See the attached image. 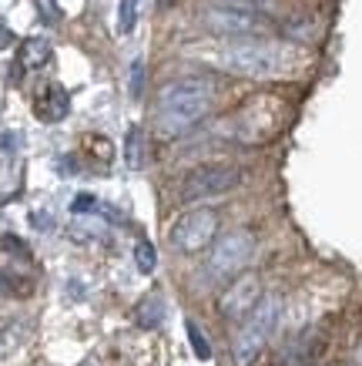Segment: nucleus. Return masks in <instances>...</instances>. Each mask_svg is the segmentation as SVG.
Here are the masks:
<instances>
[{
    "label": "nucleus",
    "instance_id": "obj_1",
    "mask_svg": "<svg viewBox=\"0 0 362 366\" xmlns=\"http://www.w3.org/2000/svg\"><path fill=\"white\" fill-rule=\"evenodd\" d=\"M211 101H215L211 81H205V78L171 81L158 94V132L168 134V138L191 132L211 112Z\"/></svg>",
    "mask_w": 362,
    "mask_h": 366
},
{
    "label": "nucleus",
    "instance_id": "obj_2",
    "mask_svg": "<svg viewBox=\"0 0 362 366\" xmlns=\"http://www.w3.org/2000/svg\"><path fill=\"white\" fill-rule=\"evenodd\" d=\"M296 61V51L286 44H275V41H258V37H238L218 51L215 64L241 74V78H275V74H286Z\"/></svg>",
    "mask_w": 362,
    "mask_h": 366
},
{
    "label": "nucleus",
    "instance_id": "obj_3",
    "mask_svg": "<svg viewBox=\"0 0 362 366\" xmlns=\"http://www.w3.org/2000/svg\"><path fill=\"white\" fill-rule=\"evenodd\" d=\"M278 316H282V300L278 296H262L258 306L245 316V326L231 340V360H235V366H252L258 360V353L268 343V336L278 326Z\"/></svg>",
    "mask_w": 362,
    "mask_h": 366
},
{
    "label": "nucleus",
    "instance_id": "obj_4",
    "mask_svg": "<svg viewBox=\"0 0 362 366\" xmlns=\"http://www.w3.org/2000/svg\"><path fill=\"white\" fill-rule=\"evenodd\" d=\"M252 255H255V235L252 232L235 229V232L221 235L208 252L205 279H211V282H228V279H235L241 269L252 262Z\"/></svg>",
    "mask_w": 362,
    "mask_h": 366
},
{
    "label": "nucleus",
    "instance_id": "obj_5",
    "mask_svg": "<svg viewBox=\"0 0 362 366\" xmlns=\"http://www.w3.org/2000/svg\"><path fill=\"white\" fill-rule=\"evenodd\" d=\"M241 185V168L235 165H201L181 182V202H205L228 195L231 189Z\"/></svg>",
    "mask_w": 362,
    "mask_h": 366
},
{
    "label": "nucleus",
    "instance_id": "obj_6",
    "mask_svg": "<svg viewBox=\"0 0 362 366\" xmlns=\"http://www.w3.org/2000/svg\"><path fill=\"white\" fill-rule=\"evenodd\" d=\"M218 232V212L215 209H195L181 215L175 225H171V245L178 252L195 255L201 249H208V242Z\"/></svg>",
    "mask_w": 362,
    "mask_h": 366
},
{
    "label": "nucleus",
    "instance_id": "obj_7",
    "mask_svg": "<svg viewBox=\"0 0 362 366\" xmlns=\"http://www.w3.org/2000/svg\"><path fill=\"white\" fill-rule=\"evenodd\" d=\"M201 24L208 27L211 34H218V37H231V41H238V37H258L265 31V21L252 7H235V4H225V7H211L205 11Z\"/></svg>",
    "mask_w": 362,
    "mask_h": 366
},
{
    "label": "nucleus",
    "instance_id": "obj_8",
    "mask_svg": "<svg viewBox=\"0 0 362 366\" xmlns=\"http://www.w3.org/2000/svg\"><path fill=\"white\" fill-rule=\"evenodd\" d=\"M258 300H262V279L245 272V276H238L235 282L225 286V292H221V300H218V310L225 320H245L258 306Z\"/></svg>",
    "mask_w": 362,
    "mask_h": 366
},
{
    "label": "nucleus",
    "instance_id": "obj_9",
    "mask_svg": "<svg viewBox=\"0 0 362 366\" xmlns=\"http://www.w3.org/2000/svg\"><path fill=\"white\" fill-rule=\"evenodd\" d=\"M37 118L47 124L54 122H64L67 118V108H71V98H67V91L61 88V84H47L44 91H41V98H37Z\"/></svg>",
    "mask_w": 362,
    "mask_h": 366
},
{
    "label": "nucleus",
    "instance_id": "obj_10",
    "mask_svg": "<svg viewBox=\"0 0 362 366\" xmlns=\"http://www.w3.org/2000/svg\"><path fill=\"white\" fill-rule=\"evenodd\" d=\"M134 326H141V330H158L161 322H165L168 316V306L161 296H144V300H138V306H134Z\"/></svg>",
    "mask_w": 362,
    "mask_h": 366
},
{
    "label": "nucleus",
    "instance_id": "obj_11",
    "mask_svg": "<svg viewBox=\"0 0 362 366\" xmlns=\"http://www.w3.org/2000/svg\"><path fill=\"white\" fill-rule=\"evenodd\" d=\"M24 189V165L17 158H7V162H0V205H7L21 195Z\"/></svg>",
    "mask_w": 362,
    "mask_h": 366
},
{
    "label": "nucleus",
    "instance_id": "obj_12",
    "mask_svg": "<svg viewBox=\"0 0 362 366\" xmlns=\"http://www.w3.org/2000/svg\"><path fill=\"white\" fill-rule=\"evenodd\" d=\"M51 61V41L44 37H27L21 44V54H17V67L24 71H37V67H44Z\"/></svg>",
    "mask_w": 362,
    "mask_h": 366
},
{
    "label": "nucleus",
    "instance_id": "obj_13",
    "mask_svg": "<svg viewBox=\"0 0 362 366\" xmlns=\"http://www.w3.org/2000/svg\"><path fill=\"white\" fill-rule=\"evenodd\" d=\"M124 165L138 172L144 168V128L141 124H131L128 134H124Z\"/></svg>",
    "mask_w": 362,
    "mask_h": 366
},
{
    "label": "nucleus",
    "instance_id": "obj_14",
    "mask_svg": "<svg viewBox=\"0 0 362 366\" xmlns=\"http://www.w3.org/2000/svg\"><path fill=\"white\" fill-rule=\"evenodd\" d=\"M134 266H138L141 276H151L154 266H158V252H154V245L148 239H141V242L134 245Z\"/></svg>",
    "mask_w": 362,
    "mask_h": 366
},
{
    "label": "nucleus",
    "instance_id": "obj_15",
    "mask_svg": "<svg viewBox=\"0 0 362 366\" xmlns=\"http://www.w3.org/2000/svg\"><path fill=\"white\" fill-rule=\"evenodd\" d=\"M185 330H188V343H191L198 360H211V346H208V340H205V333H201V326H198L195 320H188Z\"/></svg>",
    "mask_w": 362,
    "mask_h": 366
},
{
    "label": "nucleus",
    "instance_id": "obj_16",
    "mask_svg": "<svg viewBox=\"0 0 362 366\" xmlns=\"http://www.w3.org/2000/svg\"><path fill=\"white\" fill-rule=\"evenodd\" d=\"M134 24H138V0H121V7H118V31L121 34H131Z\"/></svg>",
    "mask_w": 362,
    "mask_h": 366
},
{
    "label": "nucleus",
    "instance_id": "obj_17",
    "mask_svg": "<svg viewBox=\"0 0 362 366\" xmlns=\"http://www.w3.org/2000/svg\"><path fill=\"white\" fill-rule=\"evenodd\" d=\"M128 94H131L134 101H141V94H144V61H141V57H134V61H131V78H128Z\"/></svg>",
    "mask_w": 362,
    "mask_h": 366
},
{
    "label": "nucleus",
    "instance_id": "obj_18",
    "mask_svg": "<svg viewBox=\"0 0 362 366\" xmlns=\"http://www.w3.org/2000/svg\"><path fill=\"white\" fill-rule=\"evenodd\" d=\"M71 209H74V215H88V212H101V205H98V199L94 195H77L74 202H71Z\"/></svg>",
    "mask_w": 362,
    "mask_h": 366
},
{
    "label": "nucleus",
    "instance_id": "obj_19",
    "mask_svg": "<svg viewBox=\"0 0 362 366\" xmlns=\"http://www.w3.org/2000/svg\"><path fill=\"white\" fill-rule=\"evenodd\" d=\"M21 144H24V138L17 132H4L0 134V155H14Z\"/></svg>",
    "mask_w": 362,
    "mask_h": 366
},
{
    "label": "nucleus",
    "instance_id": "obj_20",
    "mask_svg": "<svg viewBox=\"0 0 362 366\" xmlns=\"http://www.w3.org/2000/svg\"><path fill=\"white\" fill-rule=\"evenodd\" d=\"M41 4V17H44L47 24H57L61 21V14H57V7H54V0H37Z\"/></svg>",
    "mask_w": 362,
    "mask_h": 366
},
{
    "label": "nucleus",
    "instance_id": "obj_21",
    "mask_svg": "<svg viewBox=\"0 0 362 366\" xmlns=\"http://www.w3.org/2000/svg\"><path fill=\"white\" fill-rule=\"evenodd\" d=\"M11 44H14V31L4 21H0V51H7Z\"/></svg>",
    "mask_w": 362,
    "mask_h": 366
},
{
    "label": "nucleus",
    "instance_id": "obj_22",
    "mask_svg": "<svg viewBox=\"0 0 362 366\" xmlns=\"http://www.w3.org/2000/svg\"><path fill=\"white\" fill-rule=\"evenodd\" d=\"M31 222L37 225V229H41V232H47V229H51V225H54V219H51V215H41V212H34V215H31Z\"/></svg>",
    "mask_w": 362,
    "mask_h": 366
},
{
    "label": "nucleus",
    "instance_id": "obj_23",
    "mask_svg": "<svg viewBox=\"0 0 362 366\" xmlns=\"http://www.w3.org/2000/svg\"><path fill=\"white\" fill-rule=\"evenodd\" d=\"M221 4H235V7H255L258 0H221Z\"/></svg>",
    "mask_w": 362,
    "mask_h": 366
},
{
    "label": "nucleus",
    "instance_id": "obj_24",
    "mask_svg": "<svg viewBox=\"0 0 362 366\" xmlns=\"http://www.w3.org/2000/svg\"><path fill=\"white\" fill-rule=\"evenodd\" d=\"M178 0H158V7H161V11H168V7H175Z\"/></svg>",
    "mask_w": 362,
    "mask_h": 366
},
{
    "label": "nucleus",
    "instance_id": "obj_25",
    "mask_svg": "<svg viewBox=\"0 0 362 366\" xmlns=\"http://www.w3.org/2000/svg\"><path fill=\"white\" fill-rule=\"evenodd\" d=\"M356 363H359V366H362V350H359V353H356Z\"/></svg>",
    "mask_w": 362,
    "mask_h": 366
},
{
    "label": "nucleus",
    "instance_id": "obj_26",
    "mask_svg": "<svg viewBox=\"0 0 362 366\" xmlns=\"http://www.w3.org/2000/svg\"><path fill=\"white\" fill-rule=\"evenodd\" d=\"M0 292H4V282H0Z\"/></svg>",
    "mask_w": 362,
    "mask_h": 366
}]
</instances>
